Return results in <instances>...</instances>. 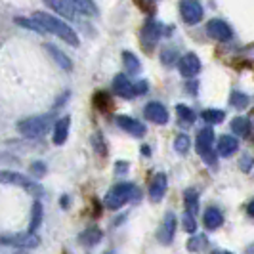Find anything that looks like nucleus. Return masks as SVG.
I'll return each instance as SVG.
<instances>
[{"label":"nucleus","instance_id":"obj_1","mask_svg":"<svg viewBox=\"0 0 254 254\" xmlns=\"http://www.w3.org/2000/svg\"><path fill=\"white\" fill-rule=\"evenodd\" d=\"M33 19H35L46 33H52V35L60 37L62 40H65L67 44H71V46H78V37H76V33L67 25L65 21H62V19H58V17H54V15H50V13H46V12H35L33 13Z\"/></svg>","mask_w":254,"mask_h":254},{"label":"nucleus","instance_id":"obj_2","mask_svg":"<svg viewBox=\"0 0 254 254\" xmlns=\"http://www.w3.org/2000/svg\"><path fill=\"white\" fill-rule=\"evenodd\" d=\"M54 127L52 115H37V117H27L17 123V130L27 138H40L46 132H50Z\"/></svg>","mask_w":254,"mask_h":254},{"label":"nucleus","instance_id":"obj_3","mask_svg":"<svg viewBox=\"0 0 254 254\" xmlns=\"http://www.w3.org/2000/svg\"><path fill=\"white\" fill-rule=\"evenodd\" d=\"M136 186H132V184H127V182H123V184H117L113 186L109 193L105 195V206L107 208H111V210H119L123 204H127L130 199H134L136 197Z\"/></svg>","mask_w":254,"mask_h":254},{"label":"nucleus","instance_id":"obj_4","mask_svg":"<svg viewBox=\"0 0 254 254\" xmlns=\"http://www.w3.org/2000/svg\"><path fill=\"white\" fill-rule=\"evenodd\" d=\"M0 184H10V186H19V188H23L25 191H29L31 195H35V197H40L44 190H42V186L35 182L33 178H29V176H23V174H19V172H12V170H2L0 172Z\"/></svg>","mask_w":254,"mask_h":254},{"label":"nucleus","instance_id":"obj_5","mask_svg":"<svg viewBox=\"0 0 254 254\" xmlns=\"http://www.w3.org/2000/svg\"><path fill=\"white\" fill-rule=\"evenodd\" d=\"M38 235L37 233H0V247H12V249H35L38 245Z\"/></svg>","mask_w":254,"mask_h":254},{"label":"nucleus","instance_id":"obj_6","mask_svg":"<svg viewBox=\"0 0 254 254\" xmlns=\"http://www.w3.org/2000/svg\"><path fill=\"white\" fill-rule=\"evenodd\" d=\"M212 141H214V130L212 128H203L197 136V153L208 165H216V153L212 151Z\"/></svg>","mask_w":254,"mask_h":254},{"label":"nucleus","instance_id":"obj_7","mask_svg":"<svg viewBox=\"0 0 254 254\" xmlns=\"http://www.w3.org/2000/svg\"><path fill=\"white\" fill-rule=\"evenodd\" d=\"M180 13L182 19L188 25H197L203 19V6L199 0H182L180 2Z\"/></svg>","mask_w":254,"mask_h":254},{"label":"nucleus","instance_id":"obj_8","mask_svg":"<svg viewBox=\"0 0 254 254\" xmlns=\"http://www.w3.org/2000/svg\"><path fill=\"white\" fill-rule=\"evenodd\" d=\"M206 33H208V37L218 40V42H228V40H231V37H233L231 27H229L224 19H210V21L206 23Z\"/></svg>","mask_w":254,"mask_h":254},{"label":"nucleus","instance_id":"obj_9","mask_svg":"<svg viewBox=\"0 0 254 254\" xmlns=\"http://www.w3.org/2000/svg\"><path fill=\"white\" fill-rule=\"evenodd\" d=\"M174 233H176V214L174 212H166L165 220L161 224V228L157 231V239L163 245H170L174 239Z\"/></svg>","mask_w":254,"mask_h":254},{"label":"nucleus","instance_id":"obj_10","mask_svg":"<svg viewBox=\"0 0 254 254\" xmlns=\"http://www.w3.org/2000/svg\"><path fill=\"white\" fill-rule=\"evenodd\" d=\"M161 37V25L157 21H147L141 29V46L145 50H151Z\"/></svg>","mask_w":254,"mask_h":254},{"label":"nucleus","instance_id":"obj_11","mask_svg":"<svg viewBox=\"0 0 254 254\" xmlns=\"http://www.w3.org/2000/svg\"><path fill=\"white\" fill-rule=\"evenodd\" d=\"M117 125H119V128H123L125 132L132 134V136H136V138L145 136V132H147L145 127H143V123L136 121V119H132V117H127V115H119V117H117Z\"/></svg>","mask_w":254,"mask_h":254},{"label":"nucleus","instance_id":"obj_12","mask_svg":"<svg viewBox=\"0 0 254 254\" xmlns=\"http://www.w3.org/2000/svg\"><path fill=\"white\" fill-rule=\"evenodd\" d=\"M143 113L145 117L155 123V125H166L168 123V111H166V107L163 103L159 102H151L145 105V109H143Z\"/></svg>","mask_w":254,"mask_h":254},{"label":"nucleus","instance_id":"obj_13","mask_svg":"<svg viewBox=\"0 0 254 254\" xmlns=\"http://www.w3.org/2000/svg\"><path fill=\"white\" fill-rule=\"evenodd\" d=\"M180 73L186 76V78H191V76H195L199 71H201V62H199V58L195 56V54H186L182 60H180Z\"/></svg>","mask_w":254,"mask_h":254},{"label":"nucleus","instance_id":"obj_14","mask_svg":"<svg viewBox=\"0 0 254 254\" xmlns=\"http://www.w3.org/2000/svg\"><path fill=\"white\" fill-rule=\"evenodd\" d=\"M166 188H168V180H166V174H157L153 178L151 186H149V199L151 203H159L163 201L166 193Z\"/></svg>","mask_w":254,"mask_h":254},{"label":"nucleus","instance_id":"obj_15","mask_svg":"<svg viewBox=\"0 0 254 254\" xmlns=\"http://www.w3.org/2000/svg\"><path fill=\"white\" fill-rule=\"evenodd\" d=\"M113 92L125 100H130L134 98V84L128 80L127 75H117L113 78Z\"/></svg>","mask_w":254,"mask_h":254},{"label":"nucleus","instance_id":"obj_16","mask_svg":"<svg viewBox=\"0 0 254 254\" xmlns=\"http://www.w3.org/2000/svg\"><path fill=\"white\" fill-rule=\"evenodd\" d=\"M42 2L65 19H75V8L71 6L69 0H42Z\"/></svg>","mask_w":254,"mask_h":254},{"label":"nucleus","instance_id":"obj_17","mask_svg":"<svg viewBox=\"0 0 254 254\" xmlns=\"http://www.w3.org/2000/svg\"><path fill=\"white\" fill-rule=\"evenodd\" d=\"M69 127H71V119L69 117H62L56 125H54V143L56 145H64L69 136Z\"/></svg>","mask_w":254,"mask_h":254},{"label":"nucleus","instance_id":"obj_18","mask_svg":"<svg viewBox=\"0 0 254 254\" xmlns=\"http://www.w3.org/2000/svg\"><path fill=\"white\" fill-rule=\"evenodd\" d=\"M237 147H239L237 138H233V136H220L216 153L220 157H229V155H233V153L237 151Z\"/></svg>","mask_w":254,"mask_h":254},{"label":"nucleus","instance_id":"obj_19","mask_svg":"<svg viewBox=\"0 0 254 254\" xmlns=\"http://www.w3.org/2000/svg\"><path fill=\"white\" fill-rule=\"evenodd\" d=\"M44 48L48 50V54H50L52 58H54V62L60 65L64 71H73V62H71V60H69V58H67V56H65L64 52L60 50V48H56L54 44H46Z\"/></svg>","mask_w":254,"mask_h":254},{"label":"nucleus","instance_id":"obj_20","mask_svg":"<svg viewBox=\"0 0 254 254\" xmlns=\"http://www.w3.org/2000/svg\"><path fill=\"white\" fill-rule=\"evenodd\" d=\"M42 218H44L42 203H40V201H35V203H33V208H31V224H29V231H31V233H37V229L40 228V224H42Z\"/></svg>","mask_w":254,"mask_h":254},{"label":"nucleus","instance_id":"obj_21","mask_svg":"<svg viewBox=\"0 0 254 254\" xmlns=\"http://www.w3.org/2000/svg\"><path fill=\"white\" fill-rule=\"evenodd\" d=\"M203 218H204V226L208 229H216L224 224V216L220 214L218 208H206Z\"/></svg>","mask_w":254,"mask_h":254},{"label":"nucleus","instance_id":"obj_22","mask_svg":"<svg viewBox=\"0 0 254 254\" xmlns=\"http://www.w3.org/2000/svg\"><path fill=\"white\" fill-rule=\"evenodd\" d=\"M102 237H103L102 229L88 228L86 231H82V233H80V243H82V245H86V247H94V245H98V243L102 241Z\"/></svg>","mask_w":254,"mask_h":254},{"label":"nucleus","instance_id":"obj_23","mask_svg":"<svg viewBox=\"0 0 254 254\" xmlns=\"http://www.w3.org/2000/svg\"><path fill=\"white\" fill-rule=\"evenodd\" d=\"M69 2L76 12H80L82 15H98V8L92 0H69Z\"/></svg>","mask_w":254,"mask_h":254},{"label":"nucleus","instance_id":"obj_24","mask_svg":"<svg viewBox=\"0 0 254 254\" xmlns=\"http://www.w3.org/2000/svg\"><path fill=\"white\" fill-rule=\"evenodd\" d=\"M231 130L237 134V136H249V132H251V121L247 119V117H237V119H233L231 121Z\"/></svg>","mask_w":254,"mask_h":254},{"label":"nucleus","instance_id":"obj_25","mask_svg":"<svg viewBox=\"0 0 254 254\" xmlns=\"http://www.w3.org/2000/svg\"><path fill=\"white\" fill-rule=\"evenodd\" d=\"M123 64H125V69H127L130 75H136L140 73V60L132 54V52H123Z\"/></svg>","mask_w":254,"mask_h":254},{"label":"nucleus","instance_id":"obj_26","mask_svg":"<svg viewBox=\"0 0 254 254\" xmlns=\"http://www.w3.org/2000/svg\"><path fill=\"white\" fill-rule=\"evenodd\" d=\"M224 117H226V113L220 111V109H204L201 113V119L208 125H220L224 121Z\"/></svg>","mask_w":254,"mask_h":254},{"label":"nucleus","instance_id":"obj_27","mask_svg":"<svg viewBox=\"0 0 254 254\" xmlns=\"http://www.w3.org/2000/svg\"><path fill=\"white\" fill-rule=\"evenodd\" d=\"M184 199H186V208H188V212H190V214H195L197 208H199V193H197V190H188L186 195H184Z\"/></svg>","mask_w":254,"mask_h":254},{"label":"nucleus","instance_id":"obj_28","mask_svg":"<svg viewBox=\"0 0 254 254\" xmlns=\"http://www.w3.org/2000/svg\"><path fill=\"white\" fill-rule=\"evenodd\" d=\"M176 113H178L180 123H182V125H193V123H195V119H197L195 111L190 109L188 105H178V107H176Z\"/></svg>","mask_w":254,"mask_h":254},{"label":"nucleus","instance_id":"obj_29","mask_svg":"<svg viewBox=\"0 0 254 254\" xmlns=\"http://www.w3.org/2000/svg\"><path fill=\"white\" fill-rule=\"evenodd\" d=\"M191 147V140L188 134H180L176 136V140H174V149L180 153V155H186V153L190 151Z\"/></svg>","mask_w":254,"mask_h":254},{"label":"nucleus","instance_id":"obj_30","mask_svg":"<svg viewBox=\"0 0 254 254\" xmlns=\"http://www.w3.org/2000/svg\"><path fill=\"white\" fill-rule=\"evenodd\" d=\"M15 23H17V25H21V27H25V29H31V31H35V33H40V35H44V33H46V31H44V29H42V27L38 25L37 21L33 19V17H31V19H29V17H15Z\"/></svg>","mask_w":254,"mask_h":254},{"label":"nucleus","instance_id":"obj_31","mask_svg":"<svg viewBox=\"0 0 254 254\" xmlns=\"http://www.w3.org/2000/svg\"><path fill=\"white\" fill-rule=\"evenodd\" d=\"M229 103H231L235 109H245V107L249 105V96L243 94V92H233V94H231V102Z\"/></svg>","mask_w":254,"mask_h":254},{"label":"nucleus","instance_id":"obj_32","mask_svg":"<svg viewBox=\"0 0 254 254\" xmlns=\"http://www.w3.org/2000/svg\"><path fill=\"white\" fill-rule=\"evenodd\" d=\"M186 247H188V251H190V253H199L203 247H206V237H204V235H197V237L190 239Z\"/></svg>","mask_w":254,"mask_h":254},{"label":"nucleus","instance_id":"obj_33","mask_svg":"<svg viewBox=\"0 0 254 254\" xmlns=\"http://www.w3.org/2000/svg\"><path fill=\"white\" fill-rule=\"evenodd\" d=\"M176 60H178L176 50H172V48H165V50L161 52V62H163L165 65H174L176 64Z\"/></svg>","mask_w":254,"mask_h":254},{"label":"nucleus","instance_id":"obj_34","mask_svg":"<svg viewBox=\"0 0 254 254\" xmlns=\"http://www.w3.org/2000/svg\"><path fill=\"white\" fill-rule=\"evenodd\" d=\"M31 174H33L35 178H42V176L46 174V165H44V163H40V161L33 163V165H31Z\"/></svg>","mask_w":254,"mask_h":254},{"label":"nucleus","instance_id":"obj_35","mask_svg":"<svg viewBox=\"0 0 254 254\" xmlns=\"http://www.w3.org/2000/svg\"><path fill=\"white\" fill-rule=\"evenodd\" d=\"M184 229H186V231H190V233H195V229H197L195 218H193V214H190V212H186V214H184Z\"/></svg>","mask_w":254,"mask_h":254},{"label":"nucleus","instance_id":"obj_36","mask_svg":"<svg viewBox=\"0 0 254 254\" xmlns=\"http://www.w3.org/2000/svg\"><path fill=\"white\" fill-rule=\"evenodd\" d=\"M94 100H96V105H98L100 109H105V107L109 105V96H107L105 92H98Z\"/></svg>","mask_w":254,"mask_h":254},{"label":"nucleus","instance_id":"obj_37","mask_svg":"<svg viewBox=\"0 0 254 254\" xmlns=\"http://www.w3.org/2000/svg\"><path fill=\"white\" fill-rule=\"evenodd\" d=\"M145 92H147V82L145 80H140V82L134 84V96H141Z\"/></svg>","mask_w":254,"mask_h":254},{"label":"nucleus","instance_id":"obj_38","mask_svg":"<svg viewBox=\"0 0 254 254\" xmlns=\"http://www.w3.org/2000/svg\"><path fill=\"white\" fill-rule=\"evenodd\" d=\"M241 163H243V165H241L243 170H249V157H243Z\"/></svg>","mask_w":254,"mask_h":254},{"label":"nucleus","instance_id":"obj_39","mask_svg":"<svg viewBox=\"0 0 254 254\" xmlns=\"http://www.w3.org/2000/svg\"><path fill=\"white\" fill-rule=\"evenodd\" d=\"M247 212L254 218V201H251V203H249V206H247Z\"/></svg>","mask_w":254,"mask_h":254},{"label":"nucleus","instance_id":"obj_40","mask_svg":"<svg viewBox=\"0 0 254 254\" xmlns=\"http://www.w3.org/2000/svg\"><path fill=\"white\" fill-rule=\"evenodd\" d=\"M212 254H233V253H229V251H214Z\"/></svg>","mask_w":254,"mask_h":254},{"label":"nucleus","instance_id":"obj_41","mask_svg":"<svg viewBox=\"0 0 254 254\" xmlns=\"http://www.w3.org/2000/svg\"><path fill=\"white\" fill-rule=\"evenodd\" d=\"M107 254H113V253H107Z\"/></svg>","mask_w":254,"mask_h":254}]
</instances>
